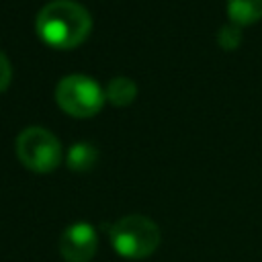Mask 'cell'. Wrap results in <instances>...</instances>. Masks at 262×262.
Masks as SVG:
<instances>
[{
	"instance_id": "6da1fadb",
	"label": "cell",
	"mask_w": 262,
	"mask_h": 262,
	"mask_svg": "<svg viewBox=\"0 0 262 262\" xmlns=\"http://www.w3.org/2000/svg\"><path fill=\"white\" fill-rule=\"evenodd\" d=\"M37 35L55 49L78 47L92 29V18L84 6L72 0H53L37 14Z\"/></svg>"
},
{
	"instance_id": "7a4b0ae2",
	"label": "cell",
	"mask_w": 262,
	"mask_h": 262,
	"mask_svg": "<svg viewBox=\"0 0 262 262\" xmlns=\"http://www.w3.org/2000/svg\"><path fill=\"white\" fill-rule=\"evenodd\" d=\"M113 250L129 260L151 256L160 246V227L145 215H127L108 225Z\"/></svg>"
},
{
	"instance_id": "3957f363",
	"label": "cell",
	"mask_w": 262,
	"mask_h": 262,
	"mask_svg": "<svg viewBox=\"0 0 262 262\" xmlns=\"http://www.w3.org/2000/svg\"><path fill=\"white\" fill-rule=\"evenodd\" d=\"M104 100L106 96L98 82L82 74L66 76L55 88V102L59 108L78 119L94 117L102 108Z\"/></svg>"
},
{
	"instance_id": "277c9868",
	"label": "cell",
	"mask_w": 262,
	"mask_h": 262,
	"mask_svg": "<svg viewBox=\"0 0 262 262\" xmlns=\"http://www.w3.org/2000/svg\"><path fill=\"white\" fill-rule=\"evenodd\" d=\"M16 156L25 168L47 174L61 162V143L51 131L43 127H29L16 139Z\"/></svg>"
},
{
	"instance_id": "5b68a950",
	"label": "cell",
	"mask_w": 262,
	"mask_h": 262,
	"mask_svg": "<svg viewBox=\"0 0 262 262\" xmlns=\"http://www.w3.org/2000/svg\"><path fill=\"white\" fill-rule=\"evenodd\" d=\"M57 248L66 262H90L98 250L96 229L84 221L72 223L59 235Z\"/></svg>"
},
{
	"instance_id": "8992f818",
	"label": "cell",
	"mask_w": 262,
	"mask_h": 262,
	"mask_svg": "<svg viewBox=\"0 0 262 262\" xmlns=\"http://www.w3.org/2000/svg\"><path fill=\"white\" fill-rule=\"evenodd\" d=\"M227 14L237 27L254 25L262 18V0H227Z\"/></svg>"
},
{
	"instance_id": "52a82bcc",
	"label": "cell",
	"mask_w": 262,
	"mask_h": 262,
	"mask_svg": "<svg viewBox=\"0 0 262 262\" xmlns=\"http://www.w3.org/2000/svg\"><path fill=\"white\" fill-rule=\"evenodd\" d=\"M104 96L111 104L115 106H127L135 100L137 96V86L131 78H125V76H117L113 78L108 84H106V90H104Z\"/></svg>"
},
{
	"instance_id": "ba28073f",
	"label": "cell",
	"mask_w": 262,
	"mask_h": 262,
	"mask_svg": "<svg viewBox=\"0 0 262 262\" xmlns=\"http://www.w3.org/2000/svg\"><path fill=\"white\" fill-rule=\"evenodd\" d=\"M98 160V151L92 143H86V141H80V143H74L68 151V168L72 172H88L94 168Z\"/></svg>"
},
{
	"instance_id": "9c48e42d",
	"label": "cell",
	"mask_w": 262,
	"mask_h": 262,
	"mask_svg": "<svg viewBox=\"0 0 262 262\" xmlns=\"http://www.w3.org/2000/svg\"><path fill=\"white\" fill-rule=\"evenodd\" d=\"M217 43H219L223 49H227V51L235 49V47L242 43V31H239V27L233 25V23L223 25V27L219 29V33H217Z\"/></svg>"
},
{
	"instance_id": "30bf717a",
	"label": "cell",
	"mask_w": 262,
	"mask_h": 262,
	"mask_svg": "<svg viewBox=\"0 0 262 262\" xmlns=\"http://www.w3.org/2000/svg\"><path fill=\"white\" fill-rule=\"evenodd\" d=\"M10 78H12V70H10V61L8 57L0 51V92H4L10 84Z\"/></svg>"
}]
</instances>
